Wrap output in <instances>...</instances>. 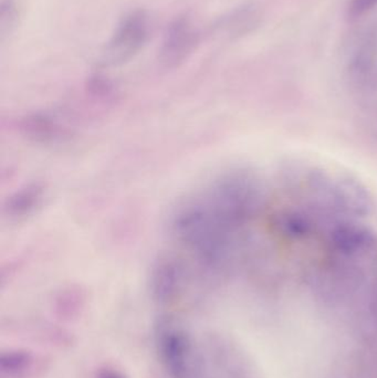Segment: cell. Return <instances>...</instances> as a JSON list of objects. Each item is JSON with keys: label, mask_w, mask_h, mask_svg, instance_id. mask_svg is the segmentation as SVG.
<instances>
[{"label": "cell", "mask_w": 377, "mask_h": 378, "mask_svg": "<svg viewBox=\"0 0 377 378\" xmlns=\"http://www.w3.org/2000/svg\"><path fill=\"white\" fill-rule=\"evenodd\" d=\"M94 378H127L123 372L112 366H102L95 371Z\"/></svg>", "instance_id": "9a60e30c"}, {"label": "cell", "mask_w": 377, "mask_h": 378, "mask_svg": "<svg viewBox=\"0 0 377 378\" xmlns=\"http://www.w3.org/2000/svg\"><path fill=\"white\" fill-rule=\"evenodd\" d=\"M43 200L45 188L42 185L36 183L27 185L9 197L5 206L6 216L11 220L25 219L40 208Z\"/></svg>", "instance_id": "ba28073f"}, {"label": "cell", "mask_w": 377, "mask_h": 378, "mask_svg": "<svg viewBox=\"0 0 377 378\" xmlns=\"http://www.w3.org/2000/svg\"><path fill=\"white\" fill-rule=\"evenodd\" d=\"M256 7L245 5L236 8L231 13L221 17L216 23V35L223 38L233 39L247 33L255 23L256 19Z\"/></svg>", "instance_id": "30bf717a"}, {"label": "cell", "mask_w": 377, "mask_h": 378, "mask_svg": "<svg viewBox=\"0 0 377 378\" xmlns=\"http://www.w3.org/2000/svg\"><path fill=\"white\" fill-rule=\"evenodd\" d=\"M150 33V17L146 11H129L117 23L111 38L102 49L101 62L104 66H123L144 48Z\"/></svg>", "instance_id": "7a4b0ae2"}, {"label": "cell", "mask_w": 377, "mask_h": 378, "mask_svg": "<svg viewBox=\"0 0 377 378\" xmlns=\"http://www.w3.org/2000/svg\"><path fill=\"white\" fill-rule=\"evenodd\" d=\"M157 346L161 360L173 378H192L195 370L190 336L170 321H163L157 328Z\"/></svg>", "instance_id": "3957f363"}, {"label": "cell", "mask_w": 377, "mask_h": 378, "mask_svg": "<svg viewBox=\"0 0 377 378\" xmlns=\"http://www.w3.org/2000/svg\"><path fill=\"white\" fill-rule=\"evenodd\" d=\"M279 226L284 234L292 238L306 237L311 230L309 222L306 220L303 214H298V212H288V214H282Z\"/></svg>", "instance_id": "7c38bea8"}, {"label": "cell", "mask_w": 377, "mask_h": 378, "mask_svg": "<svg viewBox=\"0 0 377 378\" xmlns=\"http://www.w3.org/2000/svg\"><path fill=\"white\" fill-rule=\"evenodd\" d=\"M335 249L344 255H363L371 251L376 244L374 231L363 224H341L331 235Z\"/></svg>", "instance_id": "5b68a950"}, {"label": "cell", "mask_w": 377, "mask_h": 378, "mask_svg": "<svg viewBox=\"0 0 377 378\" xmlns=\"http://www.w3.org/2000/svg\"><path fill=\"white\" fill-rule=\"evenodd\" d=\"M36 370V356L28 350H8L0 357V371L4 377L29 378Z\"/></svg>", "instance_id": "8fae6325"}, {"label": "cell", "mask_w": 377, "mask_h": 378, "mask_svg": "<svg viewBox=\"0 0 377 378\" xmlns=\"http://www.w3.org/2000/svg\"><path fill=\"white\" fill-rule=\"evenodd\" d=\"M21 130L25 137L39 143H56L66 135L64 126L46 113L25 116L21 121Z\"/></svg>", "instance_id": "9c48e42d"}, {"label": "cell", "mask_w": 377, "mask_h": 378, "mask_svg": "<svg viewBox=\"0 0 377 378\" xmlns=\"http://www.w3.org/2000/svg\"><path fill=\"white\" fill-rule=\"evenodd\" d=\"M308 185L314 197L335 205V184L324 173L312 172L308 178Z\"/></svg>", "instance_id": "4fadbf2b"}, {"label": "cell", "mask_w": 377, "mask_h": 378, "mask_svg": "<svg viewBox=\"0 0 377 378\" xmlns=\"http://www.w3.org/2000/svg\"><path fill=\"white\" fill-rule=\"evenodd\" d=\"M335 206L359 217L370 214L374 207L370 192L355 179H340L335 184Z\"/></svg>", "instance_id": "8992f818"}, {"label": "cell", "mask_w": 377, "mask_h": 378, "mask_svg": "<svg viewBox=\"0 0 377 378\" xmlns=\"http://www.w3.org/2000/svg\"><path fill=\"white\" fill-rule=\"evenodd\" d=\"M377 8V0H349L347 7V17L356 21Z\"/></svg>", "instance_id": "5bb4252c"}, {"label": "cell", "mask_w": 377, "mask_h": 378, "mask_svg": "<svg viewBox=\"0 0 377 378\" xmlns=\"http://www.w3.org/2000/svg\"><path fill=\"white\" fill-rule=\"evenodd\" d=\"M182 273L174 260L161 259L155 263L151 273V291L157 302L172 301L180 290Z\"/></svg>", "instance_id": "52a82bcc"}, {"label": "cell", "mask_w": 377, "mask_h": 378, "mask_svg": "<svg viewBox=\"0 0 377 378\" xmlns=\"http://www.w3.org/2000/svg\"><path fill=\"white\" fill-rule=\"evenodd\" d=\"M172 229L175 237L194 252L206 268L216 269L223 263L228 227L204 200H194L180 207L173 218Z\"/></svg>", "instance_id": "6da1fadb"}, {"label": "cell", "mask_w": 377, "mask_h": 378, "mask_svg": "<svg viewBox=\"0 0 377 378\" xmlns=\"http://www.w3.org/2000/svg\"><path fill=\"white\" fill-rule=\"evenodd\" d=\"M199 42V30L192 18L180 16L168 25L163 37L158 59L165 69L182 66Z\"/></svg>", "instance_id": "277c9868"}]
</instances>
